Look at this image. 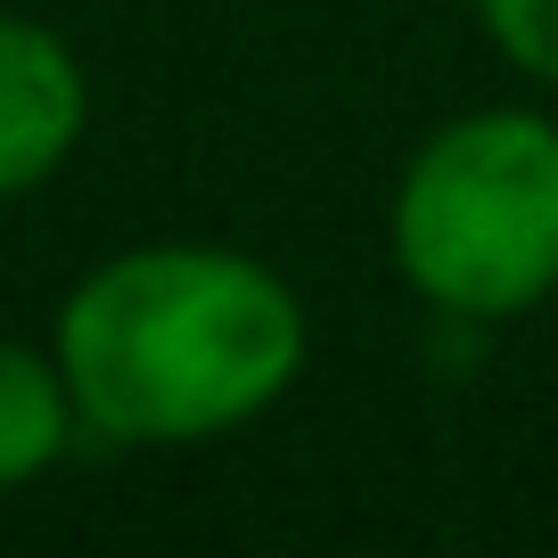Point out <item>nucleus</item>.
I'll return each instance as SVG.
<instances>
[{"instance_id":"f257e3e1","label":"nucleus","mask_w":558,"mask_h":558,"mask_svg":"<svg viewBox=\"0 0 558 558\" xmlns=\"http://www.w3.org/2000/svg\"><path fill=\"white\" fill-rule=\"evenodd\" d=\"M50 362L99 444L190 452L296 395L313 362V313L288 271L246 246L140 239L66 288Z\"/></svg>"},{"instance_id":"f03ea898","label":"nucleus","mask_w":558,"mask_h":558,"mask_svg":"<svg viewBox=\"0 0 558 558\" xmlns=\"http://www.w3.org/2000/svg\"><path fill=\"white\" fill-rule=\"evenodd\" d=\"M386 255L427 313L501 329L558 296V116L460 107L418 140L386 197Z\"/></svg>"},{"instance_id":"7ed1b4c3","label":"nucleus","mask_w":558,"mask_h":558,"mask_svg":"<svg viewBox=\"0 0 558 558\" xmlns=\"http://www.w3.org/2000/svg\"><path fill=\"white\" fill-rule=\"evenodd\" d=\"M90 132V74L74 41L41 17L0 9V206L66 173Z\"/></svg>"},{"instance_id":"20e7f679","label":"nucleus","mask_w":558,"mask_h":558,"mask_svg":"<svg viewBox=\"0 0 558 558\" xmlns=\"http://www.w3.org/2000/svg\"><path fill=\"white\" fill-rule=\"evenodd\" d=\"M74 395L58 378L50 345H25V337H0V501L25 493L34 476H50L74 444Z\"/></svg>"},{"instance_id":"39448f33","label":"nucleus","mask_w":558,"mask_h":558,"mask_svg":"<svg viewBox=\"0 0 558 558\" xmlns=\"http://www.w3.org/2000/svg\"><path fill=\"white\" fill-rule=\"evenodd\" d=\"M469 17L518 83L558 90V0H469Z\"/></svg>"}]
</instances>
